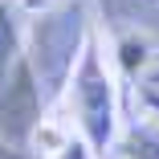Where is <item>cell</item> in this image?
Listing matches in <instances>:
<instances>
[{"label": "cell", "mask_w": 159, "mask_h": 159, "mask_svg": "<svg viewBox=\"0 0 159 159\" xmlns=\"http://www.w3.org/2000/svg\"><path fill=\"white\" fill-rule=\"evenodd\" d=\"M0 159H33V155H25V147H12L0 139Z\"/></svg>", "instance_id": "52a82bcc"}, {"label": "cell", "mask_w": 159, "mask_h": 159, "mask_svg": "<svg viewBox=\"0 0 159 159\" xmlns=\"http://www.w3.org/2000/svg\"><path fill=\"white\" fill-rule=\"evenodd\" d=\"M94 155H98V151H94V147H90L82 135H74V131H70L66 139H61L53 151H45L41 159H94Z\"/></svg>", "instance_id": "5b68a950"}, {"label": "cell", "mask_w": 159, "mask_h": 159, "mask_svg": "<svg viewBox=\"0 0 159 159\" xmlns=\"http://www.w3.org/2000/svg\"><path fill=\"white\" fill-rule=\"evenodd\" d=\"M126 159H159V135L155 131L126 135Z\"/></svg>", "instance_id": "8992f818"}, {"label": "cell", "mask_w": 159, "mask_h": 159, "mask_svg": "<svg viewBox=\"0 0 159 159\" xmlns=\"http://www.w3.org/2000/svg\"><path fill=\"white\" fill-rule=\"evenodd\" d=\"M16 61H20V29L12 20L8 0H0V86L8 82V74H12Z\"/></svg>", "instance_id": "277c9868"}, {"label": "cell", "mask_w": 159, "mask_h": 159, "mask_svg": "<svg viewBox=\"0 0 159 159\" xmlns=\"http://www.w3.org/2000/svg\"><path fill=\"white\" fill-rule=\"evenodd\" d=\"M147 106H151V110L159 114V94H147Z\"/></svg>", "instance_id": "9c48e42d"}, {"label": "cell", "mask_w": 159, "mask_h": 159, "mask_svg": "<svg viewBox=\"0 0 159 159\" xmlns=\"http://www.w3.org/2000/svg\"><path fill=\"white\" fill-rule=\"evenodd\" d=\"M66 102H70V114L78 122L82 139L106 155L118 139V94H114V78L106 70V57L98 49V41H90L78 70L66 86Z\"/></svg>", "instance_id": "7a4b0ae2"}, {"label": "cell", "mask_w": 159, "mask_h": 159, "mask_svg": "<svg viewBox=\"0 0 159 159\" xmlns=\"http://www.w3.org/2000/svg\"><path fill=\"white\" fill-rule=\"evenodd\" d=\"M41 118H45V94H41L33 70H29V61L20 53V61L8 74V82L0 86V139L12 143V147L33 143Z\"/></svg>", "instance_id": "3957f363"}, {"label": "cell", "mask_w": 159, "mask_h": 159, "mask_svg": "<svg viewBox=\"0 0 159 159\" xmlns=\"http://www.w3.org/2000/svg\"><path fill=\"white\" fill-rule=\"evenodd\" d=\"M86 29H90V12H86L82 0H61L53 8H41V16L33 20L29 45L20 53L29 61V70H33L45 102L57 98V94L70 86L78 61H82V53L90 45Z\"/></svg>", "instance_id": "6da1fadb"}, {"label": "cell", "mask_w": 159, "mask_h": 159, "mask_svg": "<svg viewBox=\"0 0 159 159\" xmlns=\"http://www.w3.org/2000/svg\"><path fill=\"white\" fill-rule=\"evenodd\" d=\"M20 4H29V8H53V4H61V0H20Z\"/></svg>", "instance_id": "ba28073f"}]
</instances>
